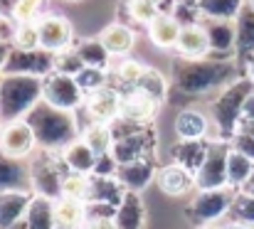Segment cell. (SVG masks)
Wrapping results in <instances>:
<instances>
[{
    "label": "cell",
    "instance_id": "e575fe53",
    "mask_svg": "<svg viewBox=\"0 0 254 229\" xmlns=\"http://www.w3.org/2000/svg\"><path fill=\"white\" fill-rule=\"evenodd\" d=\"M82 138L96 155L111 153L114 148V133H111V126H106V123H89L82 131Z\"/></svg>",
    "mask_w": 254,
    "mask_h": 229
},
{
    "label": "cell",
    "instance_id": "4fadbf2b",
    "mask_svg": "<svg viewBox=\"0 0 254 229\" xmlns=\"http://www.w3.org/2000/svg\"><path fill=\"white\" fill-rule=\"evenodd\" d=\"M86 114L91 118V123H114L119 116H121V109H124V94L119 89H114L111 84L89 94L84 101Z\"/></svg>",
    "mask_w": 254,
    "mask_h": 229
},
{
    "label": "cell",
    "instance_id": "ac0fdd59",
    "mask_svg": "<svg viewBox=\"0 0 254 229\" xmlns=\"http://www.w3.org/2000/svg\"><path fill=\"white\" fill-rule=\"evenodd\" d=\"M161 101H156L153 96L143 94L141 89H131L124 94V109H121V116L133 121V123H141V126H151V121L156 118V111H158Z\"/></svg>",
    "mask_w": 254,
    "mask_h": 229
},
{
    "label": "cell",
    "instance_id": "b9f144b4",
    "mask_svg": "<svg viewBox=\"0 0 254 229\" xmlns=\"http://www.w3.org/2000/svg\"><path fill=\"white\" fill-rule=\"evenodd\" d=\"M126 12L131 15L133 22L146 25V27L151 25V20H153L156 15H161L158 5H153V2H143V0H126Z\"/></svg>",
    "mask_w": 254,
    "mask_h": 229
},
{
    "label": "cell",
    "instance_id": "f907efd6",
    "mask_svg": "<svg viewBox=\"0 0 254 229\" xmlns=\"http://www.w3.org/2000/svg\"><path fill=\"white\" fill-rule=\"evenodd\" d=\"M222 229H254V227H247V225H240V222H227Z\"/></svg>",
    "mask_w": 254,
    "mask_h": 229
},
{
    "label": "cell",
    "instance_id": "ba28073f",
    "mask_svg": "<svg viewBox=\"0 0 254 229\" xmlns=\"http://www.w3.org/2000/svg\"><path fill=\"white\" fill-rule=\"evenodd\" d=\"M227 141H210V148L205 155L202 168L195 172V187L197 190H222L227 185V158H230Z\"/></svg>",
    "mask_w": 254,
    "mask_h": 229
},
{
    "label": "cell",
    "instance_id": "52a82bcc",
    "mask_svg": "<svg viewBox=\"0 0 254 229\" xmlns=\"http://www.w3.org/2000/svg\"><path fill=\"white\" fill-rule=\"evenodd\" d=\"M42 101H47L50 106L62 109V111H77L84 106L86 94L82 91V86L77 84L74 76L52 72L42 81Z\"/></svg>",
    "mask_w": 254,
    "mask_h": 229
},
{
    "label": "cell",
    "instance_id": "bcb514c9",
    "mask_svg": "<svg viewBox=\"0 0 254 229\" xmlns=\"http://www.w3.org/2000/svg\"><path fill=\"white\" fill-rule=\"evenodd\" d=\"M10 52H12V42H10V40H0V74H2V69H5V64H7Z\"/></svg>",
    "mask_w": 254,
    "mask_h": 229
},
{
    "label": "cell",
    "instance_id": "7402d4cb",
    "mask_svg": "<svg viewBox=\"0 0 254 229\" xmlns=\"http://www.w3.org/2000/svg\"><path fill=\"white\" fill-rule=\"evenodd\" d=\"M146 69L148 67H143L133 57H119L111 64V69H109V84L114 89H119L121 94H126V91L138 86V81H141V76L146 74Z\"/></svg>",
    "mask_w": 254,
    "mask_h": 229
},
{
    "label": "cell",
    "instance_id": "db71d44e",
    "mask_svg": "<svg viewBox=\"0 0 254 229\" xmlns=\"http://www.w3.org/2000/svg\"><path fill=\"white\" fill-rule=\"evenodd\" d=\"M245 192H250V195H254V175L250 177V182H247V187H245Z\"/></svg>",
    "mask_w": 254,
    "mask_h": 229
},
{
    "label": "cell",
    "instance_id": "d590c367",
    "mask_svg": "<svg viewBox=\"0 0 254 229\" xmlns=\"http://www.w3.org/2000/svg\"><path fill=\"white\" fill-rule=\"evenodd\" d=\"M227 220L230 222L247 225V227H254V195L245 192V190L235 192V200H232V207H230Z\"/></svg>",
    "mask_w": 254,
    "mask_h": 229
},
{
    "label": "cell",
    "instance_id": "ffe728a7",
    "mask_svg": "<svg viewBox=\"0 0 254 229\" xmlns=\"http://www.w3.org/2000/svg\"><path fill=\"white\" fill-rule=\"evenodd\" d=\"M146 30H148V40L158 50H175L178 40H180V32H183V25L173 12H161L151 20V25Z\"/></svg>",
    "mask_w": 254,
    "mask_h": 229
},
{
    "label": "cell",
    "instance_id": "f546056e",
    "mask_svg": "<svg viewBox=\"0 0 254 229\" xmlns=\"http://www.w3.org/2000/svg\"><path fill=\"white\" fill-rule=\"evenodd\" d=\"M237 27V57L240 59H250L254 57V7L245 5L242 12L235 20Z\"/></svg>",
    "mask_w": 254,
    "mask_h": 229
},
{
    "label": "cell",
    "instance_id": "f6af8a7d",
    "mask_svg": "<svg viewBox=\"0 0 254 229\" xmlns=\"http://www.w3.org/2000/svg\"><path fill=\"white\" fill-rule=\"evenodd\" d=\"M230 148L237 151V153H242V155H247L250 160H254V136L252 133H247L245 128H240V131L232 136Z\"/></svg>",
    "mask_w": 254,
    "mask_h": 229
},
{
    "label": "cell",
    "instance_id": "74e56055",
    "mask_svg": "<svg viewBox=\"0 0 254 229\" xmlns=\"http://www.w3.org/2000/svg\"><path fill=\"white\" fill-rule=\"evenodd\" d=\"M136 89H141L143 94H148V96H153L156 101H161L163 104V99L168 96V81H166V76L161 74L158 69H146V74L141 76V81H138V86Z\"/></svg>",
    "mask_w": 254,
    "mask_h": 229
},
{
    "label": "cell",
    "instance_id": "d6a6232c",
    "mask_svg": "<svg viewBox=\"0 0 254 229\" xmlns=\"http://www.w3.org/2000/svg\"><path fill=\"white\" fill-rule=\"evenodd\" d=\"M247 0H200L197 2V15L200 20H237Z\"/></svg>",
    "mask_w": 254,
    "mask_h": 229
},
{
    "label": "cell",
    "instance_id": "f1b7e54d",
    "mask_svg": "<svg viewBox=\"0 0 254 229\" xmlns=\"http://www.w3.org/2000/svg\"><path fill=\"white\" fill-rule=\"evenodd\" d=\"M25 222L30 229H55L57 227V215H55V202L40 195H32V202L25 212Z\"/></svg>",
    "mask_w": 254,
    "mask_h": 229
},
{
    "label": "cell",
    "instance_id": "ab89813d",
    "mask_svg": "<svg viewBox=\"0 0 254 229\" xmlns=\"http://www.w3.org/2000/svg\"><path fill=\"white\" fill-rule=\"evenodd\" d=\"M86 195H89V175L67 172L64 175V185H62V197H72V200L86 202Z\"/></svg>",
    "mask_w": 254,
    "mask_h": 229
},
{
    "label": "cell",
    "instance_id": "11a10c76",
    "mask_svg": "<svg viewBox=\"0 0 254 229\" xmlns=\"http://www.w3.org/2000/svg\"><path fill=\"white\" fill-rule=\"evenodd\" d=\"M178 2H183V5H190V7H197V2H200V0H178Z\"/></svg>",
    "mask_w": 254,
    "mask_h": 229
},
{
    "label": "cell",
    "instance_id": "c3c4849f",
    "mask_svg": "<svg viewBox=\"0 0 254 229\" xmlns=\"http://www.w3.org/2000/svg\"><path fill=\"white\" fill-rule=\"evenodd\" d=\"M82 229H116V227H114V220H101V222H84Z\"/></svg>",
    "mask_w": 254,
    "mask_h": 229
},
{
    "label": "cell",
    "instance_id": "836d02e7",
    "mask_svg": "<svg viewBox=\"0 0 254 229\" xmlns=\"http://www.w3.org/2000/svg\"><path fill=\"white\" fill-rule=\"evenodd\" d=\"M254 175V160H250L247 155L237 151H230V158H227V185L240 192L247 187L250 177Z\"/></svg>",
    "mask_w": 254,
    "mask_h": 229
},
{
    "label": "cell",
    "instance_id": "f5cc1de1",
    "mask_svg": "<svg viewBox=\"0 0 254 229\" xmlns=\"http://www.w3.org/2000/svg\"><path fill=\"white\" fill-rule=\"evenodd\" d=\"M242 128H245L247 133H252V136H254V121H247V123H242Z\"/></svg>",
    "mask_w": 254,
    "mask_h": 229
},
{
    "label": "cell",
    "instance_id": "277c9868",
    "mask_svg": "<svg viewBox=\"0 0 254 229\" xmlns=\"http://www.w3.org/2000/svg\"><path fill=\"white\" fill-rule=\"evenodd\" d=\"M40 76L27 74H0V126L22 121L42 101Z\"/></svg>",
    "mask_w": 254,
    "mask_h": 229
},
{
    "label": "cell",
    "instance_id": "94428289",
    "mask_svg": "<svg viewBox=\"0 0 254 229\" xmlns=\"http://www.w3.org/2000/svg\"><path fill=\"white\" fill-rule=\"evenodd\" d=\"M0 10H2V7H0Z\"/></svg>",
    "mask_w": 254,
    "mask_h": 229
},
{
    "label": "cell",
    "instance_id": "4316f807",
    "mask_svg": "<svg viewBox=\"0 0 254 229\" xmlns=\"http://www.w3.org/2000/svg\"><path fill=\"white\" fill-rule=\"evenodd\" d=\"M126 197V190L121 187V182L116 177H96L89 175V195L86 202H104V205H114L119 207Z\"/></svg>",
    "mask_w": 254,
    "mask_h": 229
},
{
    "label": "cell",
    "instance_id": "7bdbcfd3",
    "mask_svg": "<svg viewBox=\"0 0 254 229\" xmlns=\"http://www.w3.org/2000/svg\"><path fill=\"white\" fill-rule=\"evenodd\" d=\"M116 172H119V163H116V158L111 153L96 155V165H94L91 175H96V177H116Z\"/></svg>",
    "mask_w": 254,
    "mask_h": 229
},
{
    "label": "cell",
    "instance_id": "cb8c5ba5",
    "mask_svg": "<svg viewBox=\"0 0 254 229\" xmlns=\"http://www.w3.org/2000/svg\"><path fill=\"white\" fill-rule=\"evenodd\" d=\"M57 155H60V160L64 163V168H67L69 172L91 175V170H94V165H96V153L86 146L82 136H79L74 143H69L67 148H62Z\"/></svg>",
    "mask_w": 254,
    "mask_h": 229
},
{
    "label": "cell",
    "instance_id": "6da1fadb",
    "mask_svg": "<svg viewBox=\"0 0 254 229\" xmlns=\"http://www.w3.org/2000/svg\"><path fill=\"white\" fill-rule=\"evenodd\" d=\"M235 59H175L173 64V89L185 96H202L212 91H222L232 81H237Z\"/></svg>",
    "mask_w": 254,
    "mask_h": 229
},
{
    "label": "cell",
    "instance_id": "2e32d148",
    "mask_svg": "<svg viewBox=\"0 0 254 229\" xmlns=\"http://www.w3.org/2000/svg\"><path fill=\"white\" fill-rule=\"evenodd\" d=\"M173 131L178 141H210L212 121L197 109H183L173 121Z\"/></svg>",
    "mask_w": 254,
    "mask_h": 229
},
{
    "label": "cell",
    "instance_id": "9c48e42d",
    "mask_svg": "<svg viewBox=\"0 0 254 229\" xmlns=\"http://www.w3.org/2000/svg\"><path fill=\"white\" fill-rule=\"evenodd\" d=\"M37 32H40V47L57 55V52H64V50H72L77 42H74V27L67 17L62 15H40L37 20Z\"/></svg>",
    "mask_w": 254,
    "mask_h": 229
},
{
    "label": "cell",
    "instance_id": "8992f818",
    "mask_svg": "<svg viewBox=\"0 0 254 229\" xmlns=\"http://www.w3.org/2000/svg\"><path fill=\"white\" fill-rule=\"evenodd\" d=\"M235 200V190L232 187H222V190H197V195L192 197L190 207H188V217L197 225H215L222 217L230 215Z\"/></svg>",
    "mask_w": 254,
    "mask_h": 229
},
{
    "label": "cell",
    "instance_id": "1f68e13d",
    "mask_svg": "<svg viewBox=\"0 0 254 229\" xmlns=\"http://www.w3.org/2000/svg\"><path fill=\"white\" fill-rule=\"evenodd\" d=\"M77 55L82 57L84 67H96V69H111V52L104 47V42L99 37H89V40H79L74 45Z\"/></svg>",
    "mask_w": 254,
    "mask_h": 229
},
{
    "label": "cell",
    "instance_id": "83f0119b",
    "mask_svg": "<svg viewBox=\"0 0 254 229\" xmlns=\"http://www.w3.org/2000/svg\"><path fill=\"white\" fill-rule=\"evenodd\" d=\"M32 202V192H0V229L20 222Z\"/></svg>",
    "mask_w": 254,
    "mask_h": 229
},
{
    "label": "cell",
    "instance_id": "484cf974",
    "mask_svg": "<svg viewBox=\"0 0 254 229\" xmlns=\"http://www.w3.org/2000/svg\"><path fill=\"white\" fill-rule=\"evenodd\" d=\"M207 148H210V141H178L170 148V158H173V163L183 165L185 170H190L195 175L205 163Z\"/></svg>",
    "mask_w": 254,
    "mask_h": 229
},
{
    "label": "cell",
    "instance_id": "f35d334b",
    "mask_svg": "<svg viewBox=\"0 0 254 229\" xmlns=\"http://www.w3.org/2000/svg\"><path fill=\"white\" fill-rule=\"evenodd\" d=\"M74 79H77V84L82 86V91L86 96L99 91V89H104V86H109V72L106 69H96V67H84Z\"/></svg>",
    "mask_w": 254,
    "mask_h": 229
},
{
    "label": "cell",
    "instance_id": "4dcf8cb0",
    "mask_svg": "<svg viewBox=\"0 0 254 229\" xmlns=\"http://www.w3.org/2000/svg\"><path fill=\"white\" fill-rule=\"evenodd\" d=\"M55 215H57V227L82 229L86 220V202L72 200V197H60L55 202Z\"/></svg>",
    "mask_w": 254,
    "mask_h": 229
},
{
    "label": "cell",
    "instance_id": "44dd1931",
    "mask_svg": "<svg viewBox=\"0 0 254 229\" xmlns=\"http://www.w3.org/2000/svg\"><path fill=\"white\" fill-rule=\"evenodd\" d=\"M156 182L158 187L166 192V195H185L190 190H197L195 187V175L190 170H185L183 165L178 163H168L163 168H158V175H156Z\"/></svg>",
    "mask_w": 254,
    "mask_h": 229
},
{
    "label": "cell",
    "instance_id": "30bf717a",
    "mask_svg": "<svg viewBox=\"0 0 254 229\" xmlns=\"http://www.w3.org/2000/svg\"><path fill=\"white\" fill-rule=\"evenodd\" d=\"M55 72V55L47 50H15L7 57V64L2 69V74H27V76H40L45 79L47 74Z\"/></svg>",
    "mask_w": 254,
    "mask_h": 229
},
{
    "label": "cell",
    "instance_id": "8fae6325",
    "mask_svg": "<svg viewBox=\"0 0 254 229\" xmlns=\"http://www.w3.org/2000/svg\"><path fill=\"white\" fill-rule=\"evenodd\" d=\"M207 42H210V59H235L237 57V27L235 20H200Z\"/></svg>",
    "mask_w": 254,
    "mask_h": 229
},
{
    "label": "cell",
    "instance_id": "816d5d0a",
    "mask_svg": "<svg viewBox=\"0 0 254 229\" xmlns=\"http://www.w3.org/2000/svg\"><path fill=\"white\" fill-rule=\"evenodd\" d=\"M10 229H30V227H27V222H25V217H22L20 222H15V225H12Z\"/></svg>",
    "mask_w": 254,
    "mask_h": 229
},
{
    "label": "cell",
    "instance_id": "e0dca14e",
    "mask_svg": "<svg viewBox=\"0 0 254 229\" xmlns=\"http://www.w3.org/2000/svg\"><path fill=\"white\" fill-rule=\"evenodd\" d=\"M156 175H158V170H156L153 158H141V160L119 165L116 180L121 182V187L126 192H141L143 187H148L156 180Z\"/></svg>",
    "mask_w": 254,
    "mask_h": 229
},
{
    "label": "cell",
    "instance_id": "91938a15",
    "mask_svg": "<svg viewBox=\"0 0 254 229\" xmlns=\"http://www.w3.org/2000/svg\"><path fill=\"white\" fill-rule=\"evenodd\" d=\"M69 2H79V0H69Z\"/></svg>",
    "mask_w": 254,
    "mask_h": 229
},
{
    "label": "cell",
    "instance_id": "ee69618b",
    "mask_svg": "<svg viewBox=\"0 0 254 229\" xmlns=\"http://www.w3.org/2000/svg\"><path fill=\"white\" fill-rule=\"evenodd\" d=\"M116 207L104 205V202H86V220L84 222H101V220H114Z\"/></svg>",
    "mask_w": 254,
    "mask_h": 229
},
{
    "label": "cell",
    "instance_id": "7a4b0ae2",
    "mask_svg": "<svg viewBox=\"0 0 254 229\" xmlns=\"http://www.w3.org/2000/svg\"><path fill=\"white\" fill-rule=\"evenodd\" d=\"M25 121L30 123V128L37 138V148L47 153H60L62 148H67L69 143H74L82 136L79 123L74 118V111L55 109L47 101H40L25 116Z\"/></svg>",
    "mask_w": 254,
    "mask_h": 229
},
{
    "label": "cell",
    "instance_id": "9a60e30c",
    "mask_svg": "<svg viewBox=\"0 0 254 229\" xmlns=\"http://www.w3.org/2000/svg\"><path fill=\"white\" fill-rule=\"evenodd\" d=\"M153 146H156V136L148 126V128L128 136V138L114 141L111 155L116 158L119 165H126V163H133V160H141V158H153Z\"/></svg>",
    "mask_w": 254,
    "mask_h": 229
},
{
    "label": "cell",
    "instance_id": "603a6c76",
    "mask_svg": "<svg viewBox=\"0 0 254 229\" xmlns=\"http://www.w3.org/2000/svg\"><path fill=\"white\" fill-rule=\"evenodd\" d=\"M99 40L111 52V57H128V52L136 45V32L128 25H124V22H114V25H106L101 30Z\"/></svg>",
    "mask_w": 254,
    "mask_h": 229
},
{
    "label": "cell",
    "instance_id": "60d3db41",
    "mask_svg": "<svg viewBox=\"0 0 254 229\" xmlns=\"http://www.w3.org/2000/svg\"><path fill=\"white\" fill-rule=\"evenodd\" d=\"M84 69V62L82 57L77 55V50H64V52H57L55 55V72L60 74H69V76H77L79 72Z\"/></svg>",
    "mask_w": 254,
    "mask_h": 229
},
{
    "label": "cell",
    "instance_id": "9f6ffc18",
    "mask_svg": "<svg viewBox=\"0 0 254 229\" xmlns=\"http://www.w3.org/2000/svg\"><path fill=\"white\" fill-rule=\"evenodd\" d=\"M197 229H220V227H215V225H205V227H197Z\"/></svg>",
    "mask_w": 254,
    "mask_h": 229
},
{
    "label": "cell",
    "instance_id": "3957f363",
    "mask_svg": "<svg viewBox=\"0 0 254 229\" xmlns=\"http://www.w3.org/2000/svg\"><path fill=\"white\" fill-rule=\"evenodd\" d=\"M254 81L250 76H240L230 86H225L210 104L212 121V141H232V136L242 128V109L247 96L252 94Z\"/></svg>",
    "mask_w": 254,
    "mask_h": 229
},
{
    "label": "cell",
    "instance_id": "6f0895ef",
    "mask_svg": "<svg viewBox=\"0 0 254 229\" xmlns=\"http://www.w3.org/2000/svg\"><path fill=\"white\" fill-rule=\"evenodd\" d=\"M247 5H250V7H254V0H247Z\"/></svg>",
    "mask_w": 254,
    "mask_h": 229
},
{
    "label": "cell",
    "instance_id": "d6986e66",
    "mask_svg": "<svg viewBox=\"0 0 254 229\" xmlns=\"http://www.w3.org/2000/svg\"><path fill=\"white\" fill-rule=\"evenodd\" d=\"M175 52L183 59H205V57H210V42H207V32H205L202 22L183 25Z\"/></svg>",
    "mask_w": 254,
    "mask_h": 229
},
{
    "label": "cell",
    "instance_id": "8d00e7d4",
    "mask_svg": "<svg viewBox=\"0 0 254 229\" xmlns=\"http://www.w3.org/2000/svg\"><path fill=\"white\" fill-rule=\"evenodd\" d=\"M10 42H12L15 50H40L37 22H20V25H12Z\"/></svg>",
    "mask_w": 254,
    "mask_h": 229
},
{
    "label": "cell",
    "instance_id": "d4e9b609",
    "mask_svg": "<svg viewBox=\"0 0 254 229\" xmlns=\"http://www.w3.org/2000/svg\"><path fill=\"white\" fill-rule=\"evenodd\" d=\"M146 222V205L138 192H126L124 202L116 207L114 227L116 229H143Z\"/></svg>",
    "mask_w": 254,
    "mask_h": 229
},
{
    "label": "cell",
    "instance_id": "5b68a950",
    "mask_svg": "<svg viewBox=\"0 0 254 229\" xmlns=\"http://www.w3.org/2000/svg\"><path fill=\"white\" fill-rule=\"evenodd\" d=\"M69 170L64 168V163L60 160L57 153H37L30 158V182H32V195L47 197L52 202H57L62 197V185H64V175Z\"/></svg>",
    "mask_w": 254,
    "mask_h": 229
},
{
    "label": "cell",
    "instance_id": "7dc6e473",
    "mask_svg": "<svg viewBox=\"0 0 254 229\" xmlns=\"http://www.w3.org/2000/svg\"><path fill=\"white\" fill-rule=\"evenodd\" d=\"M247 121H254V89H252V94L247 96L245 109H242V123H247Z\"/></svg>",
    "mask_w": 254,
    "mask_h": 229
},
{
    "label": "cell",
    "instance_id": "681fc988",
    "mask_svg": "<svg viewBox=\"0 0 254 229\" xmlns=\"http://www.w3.org/2000/svg\"><path fill=\"white\" fill-rule=\"evenodd\" d=\"M10 35H12V27L0 20V40H10Z\"/></svg>",
    "mask_w": 254,
    "mask_h": 229
},
{
    "label": "cell",
    "instance_id": "5bb4252c",
    "mask_svg": "<svg viewBox=\"0 0 254 229\" xmlns=\"http://www.w3.org/2000/svg\"><path fill=\"white\" fill-rule=\"evenodd\" d=\"M0 192H32L30 160L12 158L0 151Z\"/></svg>",
    "mask_w": 254,
    "mask_h": 229
},
{
    "label": "cell",
    "instance_id": "7c38bea8",
    "mask_svg": "<svg viewBox=\"0 0 254 229\" xmlns=\"http://www.w3.org/2000/svg\"><path fill=\"white\" fill-rule=\"evenodd\" d=\"M35 148H37V138H35V133H32V128L25 118L0 126V151L5 155L30 160Z\"/></svg>",
    "mask_w": 254,
    "mask_h": 229
},
{
    "label": "cell",
    "instance_id": "680465c9",
    "mask_svg": "<svg viewBox=\"0 0 254 229\" xmlns=\"http://www.w3.org/2000/svg\"><path fill=\"white\" fill-rule=\"evenodd\" d=\"M55 229H67V227H55Z\"/></svg>",
    "mask_w": 254,
    "mask_h": 229
}]
</instances>
